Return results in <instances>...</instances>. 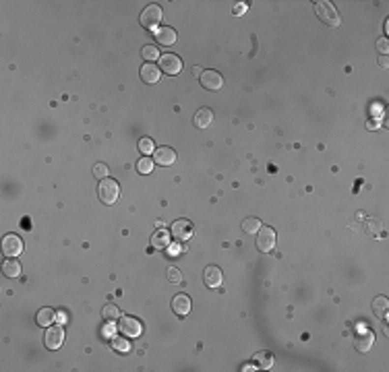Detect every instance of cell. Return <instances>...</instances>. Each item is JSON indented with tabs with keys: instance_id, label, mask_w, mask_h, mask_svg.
Segmentation results:
<instances>
[{
	"instance_id": "14",
	"label": "cell",
	"mask_w": 389,
	"mask_h": 372,
	"mask_svg": "<svg viewBox=\"0 0 389 372\" xmlns=\"http://www.w3.org/2000/svg\"><path fill=\"white\" fill-rule=\"evenodd\" d=\"M153 159L159 166H172L176 162V153H174V149H170V147H159L157 151L153 153Z\"/></svg>"
},
{
	"instance_id": "1",
	"label": "cell",
	"mask_w": 389,
	"mask_h": 372,
	"mask_svg": "<svg viewBox=\"0 0 389 372\" xmlns=\"http://www.w3.org/2000/svg\"><path fill=\"white\" fill-rule=\"evenodd\" d=\"M97 197L102 200L104 205H114L118 197H120V186H118L116 180L112 178H104L102 182L97 186Z\"/></svg>"
},
{
	"instance_id": "16",
	"label": "cell",
	"mask_w": 389,
	"mask_h": 372,
	"mask_svg": "<svg viewBox=\"0 0 389 372\" xmlns=\"http://www.w3.org/2000/svg\"><path fill=\"white\" fill-rule=\"evenodd\" d=\"M193 122H195L197 128H207V126H211V122H213V112H211L209 108H201V110H199V112L195 114Z\"/></svg>"
},
{
	"instance_id": "22",
	"label": "cell",
	"mask_w": 389,
	"mask_h": 372,
	"mask_svg": "<svg viewBox=\"0 0 389 372\" xmlns=\"http://www.w3.org/2000/svg\"><path fill=\"white\" fill-rule=\"evenodd\" d=\"M387 308H389V302H387V298L385 296H379V298H375L373 300V310H375V315H379V316H387Z\"/></svg>"
},
{
	"instance_id": "23",
	"label": "cell",
	"mask_w": 389,
	"mask_h": 372,
	"mask_svg": "<svg viewBox=\"0 0 389 372\" xmlns=\"http://www.w3.org/2000/svg\"><path fill=\"white\" fill-rule=\"evenodd\" d=\"M242 229L246 234H257L259 229H261V219H257V217H246L244 221H242Z\"/></svg>"
},
{
	"instance_id": "29",
	"label": "cell",
	"mask_w": 389,
	"mask_h": 372,
	"mask_svg": "<svg viewBox=\"0 0 389 372\" xmlns=\"http://www.w3.org/2000/svg\"><path fill=\"white\" fill-rule=\"evenodd\" d=\"M139 151H141L143 155L153 153V143H151V139H141V141H139Z\"/></svg>"
},
{
	"instance_id": "32",
	"label": "cell",
	"mask_w": 389,
	"mask_h": 372,
	"mask_svg": "<svg viewBox=\"0 0 389 372\" xmlns=\"http://www.w3.org/2000/svg\"><path fill=\"white\" fill-rule=\"evenodd\" d=\"M246 8H248V6H246L244 2H236V4H234V8H232V13H234V15H244V13H246Z\"/></svg>"
},
{
	"instance_id": "18",
	"label": "cell",
	"mask_w": 389,
	"mask_h": 372,
	"mask_svg": "<svg viewBox=\"0 0 389 372\" xmlns=\"http://www.w3.org/2000/svg\"><path fill=\"white\" fill-rule=\"evenodd\" d=\"M151 246H153V248H159V250H162V248H168V246H170V234H168L164 228L157 229V232L151 236Z\"/></svg>"
},
{
	"instance_id": "6",
	"label": "cell",
	"mask_w": 389,
	"mask_h": 372,
	"mask_svg": "<svg viewBox=\"0 0 389 372\" xmlns=\"http://www.w3.org/2000/svg\"><path fill=\"white\" fill-rule=\"evenodd\" d=\"M2 253L8 257V258H15L23 253V240L19 238L17 234H8L2 238Z\"/></svg>"
},
{
	"instance_id": "8",
	"label": "cell",
	"mask_w": 389,
	"mask_h": 372,
	"mask_svg": "<svg viewBox=\"0 0 389 372\" xmlns=\"http://www.w3.org/2000/svg\"><path fill=\"white\" fill-rule=\"evenodd\" d=\"M159 68L164 70L168 75H178L182 70V60L178 58L176 54L168 52V54H162L159 56Z\"/></svg>"
},
{
	"instance_id": "5",
	"label": "cell",
	"mask_w": 389,
	"mask_h": 372,
	"mask_svg": "<svg viewBox=\"0 0 389 372\" xmlns=\"http://www.w3.org/2000/svg\"><path fill=\"white\" fill-rule=\"evenodd\" d=\"M199 81H201V85L207 91H219V89L224 87V77L219 75L217 70H203Z\"/></svg>"
},
{
	"instance_id": "20",
	"label": "cell",
	"mask_w": 389,
	"mask_h": 372,
	"mask_svg": "<svg viewBox=\"0 0 389 372\" xmlns=\"http://www.w3.org/2000/svg\"><path fill=\"white\" fill-rule=\"evenodd\" d=\"M2 273L6 277H19V275H21V265H19L15 258H8V260L2 263Z\"/></svg>"
},
{
	"instance_id": "24",
	"label": "cell",
	"mask_w": 389,
	"mask_h": 372,
	"mask_svg": "<svg viewBox=\"0 0 389 372\" xmlns=\"http://www.w3.org/2000/svg\"><path fill=\"white\" fill-rule=\"evenodd\" d=\"M102 316L108 320V323H114V320L120 316V313H118V308H116L114 304H106V306L102 308Z\"/></svg>"
},
{
	"instance_id": "15",
	"label": "cell",
	"mask_w": 389,
	"mask_h": 372,
	"mask_svg": "<svg viewBox=\"0 0 389 372\" xmlns=\"http://www.w3.org/2000/svg\"><path fill=\"white\" fill-rule=\"evenodd\" d=\"M159 77H162V68H159V66L151 64V62H147V64L141 66V79L145 83H157Z\"/></svg>"
},
{
	"instance_id": "19",
	"label": "cell",
	"mask_w": 389,
	"mask_h": 372,
	"mask_svg": "<svg viewBox=\"0 0 389 372\" xmlns=\"http://www.w3.org/2000/svg\"><path fill=\"white\" fill-rule=\"evenodd\" d=\"M35 320H37V325L39 327H50L56 320V313L52 308H42L37 313V316H35Z\"/></svg>"
},
{
	"instance_id": "9",
	"label": "cell",
	"mask_w": 389,
	"mask_h": 372,
	"mask_svg": "<svg viewBox=\"0 0 389 372\" xmlns=\"http://www.w3.org/2000/svg\"><path fill=\"white\" fill-rule=\"evenodd\" d=\"M44 343H46L48 349H52V351L60 349L62 343H64V331H62V327H48L46 337H44Z\"/></svg>"
},
{
	"instance_id": "7",
	"label": "cell",
	"mask_w": 389,
	"mask_h": 372,
	"mask_svg": "<svg viewBox=\"0 0 389 372\" xmlns=\"http://www.w3.org/2000/svg\"><path fill=\"white\" fill-rule=\"evenodd\" d=\"M195 234V228L188 219H178L172 224V236L178 240V242H186V240H191Z\"/></svg>"
},
{
	"instance_id": "11",
	"label": "cell",
	"mask_w": 389,
	"mask_h": 372,
	"mask_svg": "<svg viewBox=\"0 0 389 372\" xmlns=\"http://www.w3.org/2000/svg\"><path fill=\"white\" fill-rule=\"evenodd\" d=\"M203 281H205L207 287H219V286H222V281H224V275H222V271H219L215 265H209L203 271Z\"/></svg>"
},
{
	"instance_id": "10",
	"label": "cell",
	"mask_w": 389,
	"mask_h": 372,
	"mask_svg": "<svg viewBox=\"0 0 389 372\" xmlns=\"http://www.w3.org/2000/svg\"><path fill=\"white\" fill-rule=\"evenodd\" d=\"M118 329L122 331V335H128V337H133V339L143 333V325L139 323L137 318H133V316H122L120 323H118Z\"/></svg>"
},
{
	"instance_id": "33",
	"label": "cell",
	"mask_w": 389,
	"mask_h": 372,
	"mask_svg": "<svg viewBox=\"0 0 389 372\" xmlns=\"http://www.w3.org/2000/svg\"><path fill=\"white\" fill-rule=\"evenodd\" d=\"M180 253H182V248L178 246V244H170V246H168V255H170V257H178Z\"/></svg>"
},
{
	"instance_id": "17",
	"label": "cell",
	"mask_w": 389,
	"mask_h": 372,
	"mask_svg": "<svg viewBox=\"0 0 389 372\" xmlns=\"http://www.w3.org/2000/svg\"><path fill=\"white\" fill-rule=\"evenodd\" d=\"M155 39L162 46H172L176 42V31L172 27H159L155 31Z\"/></svg>"
},
{
	"instance_id": "34",
	"label": "cell",
	"mask_w": 389,
	"mask_h": 372,
	"mask_svg": "<svg viewBox=\"0 0 389 372\" xmlns=\"http://www.w3.org/2000/svg\"><path fill=\"white\" fill-rule=\"evenodd\" d=\"M66 313H62V310H60V313H56V323H60V325H64L66 323Z\"/></svg>"
},
{
	"instance_id": "21",
	"label": "cell",
	"mask_w": 389,
	"mask_h": 372,
	"mask_svg": "<svg viewBox=\"0 0 389 372\" xmlns=\"http://www.w3.org/2000/svg\"><path fill=\"white\" fill-rule=\"evenodd\" d=\"M253 360L259 364V368H263V370H267V368L273 366V354H271V351H259V354H257Z\"/></svg>"
},
{
	"instance_id": "30",
	"label": "cell",
	"mask_w": 389,
	"mask_h": 372,
	"mask_svg": "<svg viewBox=\"0 0 389 372\" xmlns=\"http://www.w3.org/2000/svg\"><path fill=\"white\" fill-rule=\"evenodd\" d=\"M108 172H110V170H108V166L106 164H95L93 166V176L95 178H108Z\"/></svg>"
},
{
	"instance_id": "25",
	"label": "cell",
	"mask_w": 389,
	"mask_h": 372,
	"mask_svg": "<svg viewBox=\"0 0 389 372\" xmlns=\"http://www.w3.org/2000/svg\"><path fill=\"white\" fill-rule=\"evenodd\" d=\"M112 345H114L116 351H120V354H128V351H131L128 339H124V337H114V339H112Z\"/></svg>"
},
{
	"instance_id": "36",
	"label": "cell",
	"mask_w": 389,
	"mask_h": 372,
	"mask_svg": "<svg viewBox=\"0 0 389 372\" xmlns=\"http://www.w3.org/2000/svg\"><path fill=\"white\" fill-rule=\"evenodd\" d=\"M201 73H203V70L199 68V66H193V75H195V77H201Z\"/></svg>"
},
{
	"instance_id": "13",
	"label": "cell",
	"mask_w": 389,
	"mask_h": 372,
	"mask_svg": "<svg viewBox=\"0 0 389 372\" xmlns=\"http://www.w3.org/2000/svg\"><path fill=\"white\" fill-rule=\"evenodd\" d=\"M172 310H174L176 315H180V316L188 315V313H191V298H188L186 294L174 296V300H172Z\"/></svg>"
},
{
	"instance_id": "35",
	"label": "cell",
	"mask_w": 389,
	"mask_h": 372,
	"mask_svg": "<svg viewBox=\"0 0 389 372\" xmlns=\"http://www.w3.org/2000/svg\"><path fill=\"white\" fill-rule=\"evenodd\" d=\"M104 333H106V337H112V335H114V323L108 325V327H104Z\"/></svg>"
},
{
	"instance_id": "12",
	"label": "cell",
	"mask_w": 389,
	"mask_h": 372,
	"mask_svg": "<svg viewBox=\"0 0 389 372\" xmlns=\"http://www.w3.org/2000/svg\"><path fill=\"white\" fill-rule=\"evenodd\" d=\"M373 343H375V335L368 333V331H364V333H358V335L354 337V347H356L358 351H362V354L371 351Z\"/></svg>"
},
{
	"instance_id": "2",
	"label": "cell",
	"mask_w": 389,
	"mask_h": 372,
	"mask_svg": "<svg viewBox=\"0 0 389 372\" xmlns=\"http://www.w3.org/2000/svg\"><path fill=\"white\" fill-rule=\"evenodd\" d=\"M315 13L319 17V21H323L329 27H337V25H340V15H337L335 6L331 2L319 0V2H315Z\"/></svg>"
},
{
	"instance_id": "31",
	"label": "cell",
	"mask_w": 389,
	"mask_h": 372,
	"mask_svg": "<svg viewBox=\"0 0 389 372\" xmlns=\"http://www.w3.org/2000/svg\"><path fill=\"white\" fill-rule=\"evenodd\" d=\"M377 50H379V52H381L383 56L387 54V50H389V44H387V37H383V39H379V42H377Z\"/></svg>"
},
{
	"instance_id": "3",
	"label": "cell",
	"mask_w": 389,
	"mask_h": 372,
	"mask_svg": "<svg viewBox=\"0 0 389 372\" xmlns=\"http://www.w3.org/2000/svg\"><path fill=\"white\" fill-rule=\"evenodd\" d=\"M162 19H164L162 6H159V4H149L141 13V25L147 27V29H157L159 23H162Z\"/></svg>"
},
{
	"instance_id": "26",
	"label": "cell",
	"mask_w": 389,
	"mask_h": 372,
	"mask_svg": "<svg viewBox=\"0 0 389 372\" xmlns=\"http://www.w3.org/2000/svg\"><path fill=\"white\" fill-rule=\"evenodd\" d=\"M141 56H143L145 60H149V62H153V60H159V56H162V54L157 52L155 46H145V48L141 50Z\"/></svg>"
},
{
	"instance_id": "4",
	"label": "cell",
	"mask_w": 389,
	"mask_h": 372,
	"mask_svg": "<svg viewBox=\"0 0 389 372\" xmlns=\"http://www.w3.org/2000/svg\"><path fill=\"white\" fill-rule=\"evenodd\" d=\"M257 234H259L257 236V248L261 250V253H271V250L275 248V240H277L275 229L273 228H261Z\"/></svg>"
},
{
	"instance_id": "27",
	"label": "cell",
	"mask_w": 389,
	"mask_h": 372,
	"mask_svg": "<svg viewBox=\"0 0 389 372\" xmlns=\"http://www.w3.org/2000/svg\"><path fill=\"white\" fill-rule=\"evenodd\" d=\"M137 170H139V174H149V172L153 170V162H151V159H149L147 155H143L141 159H139Z\"/></svg>"
},
{
	"instance_id": "28",
	"label": "cell",
	"mask_w": 389,
	"mask_h": 372,
	"mask_svg": "<svg viewBox=\"0 0 389 372\" xmlns=\"http://www.w3.org/2000/svg\"><path fill=\"white\" fill-rule=\"evenodd\" d=\"M166 275H168V281H170V284H180V281H182V273L176 267H168Z\"/></svg>"
}]
</instances>
